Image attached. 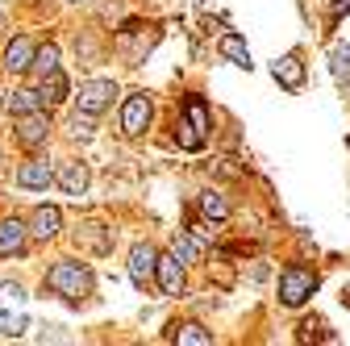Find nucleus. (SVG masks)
Returning <instances> with one entry per match:
<instances>
[{"label":"nucleus","mask_w":350,"mask_h":346,"mask_svg":"<svg viewBox=\"0 0 350 346\" xmlns=\"http://www.w3.org/2000/svg\"><path fill=\"white\" fill-rule=\"evenodd\" d=\"M171 254L180 258V263H200V254H204V242L196 238V234H175V242H171Z\"/></svg>","instance_id":"obj_16"},{"label":"nucleus","mask_w":350,"mask_h":346,"mask_svg":"<svg viewBox=\"0 0 350 346\" xmlns=\"http://www.w3.org/2000/svg\"><path fill=\"white\" fill-rule=\"evenodd\" d=\"M113 96H117V83L113 79H88V83H79V113H88V117H100L109 105H113Z\"/></svg>","instance_id":"obj_3"},{"label":"nucleus","mask_w":350,"mask_h":346,"mask_svg":"<svg viewBox=\"0 0 350 346\" xmlns=\"http://www.w3.org/2000/svg\"><path fill=\"white\" fill-rule=\"evenodd\" d=\"M329 13H334V17H342V13H350V0H329Z\"/></svg>","instance_id":"obj_26"},{"label":"nucleus","mask_w":350,"mask_h":346,"mask_svg":"<svg viewBox=\"0 0 350 346\" xmlns=\"http://www.w3.org/2000/svg\"><path fill=\"white\" fill-rule=\"evenodd\" d=\"M154 258H159V250H154L150 242H138L134 250H129V280H134L138 288L150 284V276H154Z\"/></svg>","instance_id":"obj_7"},{"label":"nucleus","mask_w":350,"mask_h":346,"mask_svg":"<svg viewBox=\"0 0 350 346\" xmlns=\"http://www.w3.org/2000/svg\"><path fill=\"white\" fill-rule=\"evenodd\" d=\"M59 188L67 192V196H83L88 192V184H92V176H88V167L83 163H63V171H59Z\"/></svg>","instance_id":"obj_14"},{"label":"nucleus","mask_w":350,"mask_h":346,"mask_svg":"<svg viewBox=\"0 0 350 346\" xmlns=\"http://www.w3.org/2000/svg\"><path fill=\"white\" fill-rule=\"evenodd\" d=\"M59 226H63V213H59L55 204H42V209H33V222H29V234H33V238L51 242V238L59 234Z\"/></svg>","instance_id":"obj_9"},{"label":"nucleus","mask_w":350,"mask_h":346,"mask_svg":"<svg viewBox=\"0 0 350 346\" xmlns=\"http://www.w3.org/2000/svg\"><path fill=\"white\" fill-rule=\"evenodd\" d=\"M342 305H346V309H350V284H346V288H342Z\"/></svg>","instance_id":"obj_27"},{"label":"nucleus","mask_w":350,"mask_h":346,"mask_svg":"<svg viewBox=\"0 0 350 346\" xmlns=\"http://www.w3.org/2000/svg\"><path fill=\"white\" fill-rule=\"evenodd\" d=\"M180 346H213V334L204 330V325H196V321H188V325H175V334H171Z\"/></svg>","instance_id":"obj_19"},{"label":"nucleus","mask_w":350,"mask_h":346,"mask_svg":"<svg viewBox=\"0 0 350 346\" xmlns=\"http://www.w3.org/2000/svg\"><path fill=\"white\" fill-rule=\"evenodd\" d=\"M71 138H92V117L79 113V109H75V117H71Z\"/></svg>","instance_id":"obj_24"},{"label":"nucleus","mask_w":350,"mask_h":346,"mask_svg":"<svg viewBox=\"0 0 350 346\" xmlns=\"http://www.w3.org/2000/svg\"><path fill=\"white\" fill-rule=\"evenodd\" d=\"M33 109H46V101H42V92L33 88H21L9 96V113H33Z\"/></svg>","instance_id":"obj_20"},{"label":"nucleus","mask_w":350,"mask_h":346,"mask_svg":"<svg viewBox=\"0 0 350 346\" xmlns=\"http://www.w3.org/2000/svg\"><path fill=\"white\" fill-rule=\"evenodd\" d=\"M46 288L67 296V300H79L88 288H92V271H88L83 263H75V258H63V263H55L46 271Z\"/></svg>","instance_id":"obj_1"},{"label":"nucleus","mask_w":350,"mask_h":346,"mask_svg":"<svg viewBox=\"0 0 350 346\" xmlns=\"http://www.w3.org/2000/svg\"><path fill=\"white\" fill-rule=\"evenodd\" d=\"M21 250H25V222L5 217V222H0V258H13Z\"/></svg>","instance_id":"obj_12"},{"label":"nucleus","mask_w":350,"mask_h":346,"mask_svg":"<svg viewBox=\"0 0 350 346\" xmlns=\"http://www.w3.org/2000/svg\"><path fill=\"white\" fill-rule=\"evenodd\" d=\"M346 142H350V138H346Z\"/></svg>","instance_id":"obj_29"},{"label":"nucleus","mask_w":350,"mask_h":346,"mask_svg":"<svg viewBox=\"0 0 350 346\" xmlns=\"http://www.w3.org/2000/svg\"><path fill=\"white\" fill-rule=\"evenodd\" d=\"M217 51H221L230 63L246 67V71L254 67V63H250V51H246V42H242V34H226V38H221V46H217Z\"/></svg>","instance_id":"obj_17"},{"label":"nucleus","mask_w":350,"mask_h":346,"mask_svg":"<svg viewBox=\"0 0 350 346\" xmlns=\"http://www.w3.org/2000/svg\"><path fill=\"white\" fill-rule=\"evenodd\" d=\"M154 276H159V288L167 296H180L184 292V263L175 254H159L154 258Z\"/></svg>","instance_id":"obj_6"},{"label":"nucleus","mask_w":350,"mask_h":346,"mask_svg":"<svg viewBox=\"0 0 350 346\" xmlns=\"http://www.w3.org/2000/svg\"><path fill=\"white\" fill-rule=\"evenodd\" d=\"M59 67V46H51V42H46V46H33V63H29V71H38V75H46V71H55Z\"/></svg>","instance_id":"obj_23"},{"label":"nucleus","mask_w":350,"mask_h":346,"mask_svg":"<svg viewBox=\"0 0 350 346\" xmlns=\"http://www.w3.org/2000/svg\"><path fill=\"white\" fill-rule=\"evenodd\" d=\"M200 213H204L208 222H226V217H230V204H226L221 192H204V196H200Z\"/></svg>","instance_id":"obj_21"},{"label":"nucleus","mask_w":350,"mask_h":346,"mask_svg":"<svg viewBox=\"0 0 350 346\" xmlns=\"http://www.w3.org/2000/svg\"><path fill=\"white\" fill-rule=\"evenodd\" d=\"M29 63H33V42H29V38H13L9 46H5V71L25 75Z\"/></svg>","instance_id":"obj_13"},{"label":"nucleus","mask_w":350,"mask_h":346,"mask_svg":"<svg viewBox=\"0 0 350 346\" xmlns=\"http://www.w3.org/2000/svg\"><path fill=\"white\" fill-rule=\"evenodd\" d=\"M271 75H275L280 88H288V92H300V88H304V63H300V55L275 59V63H271Z\"/></svg>","instance_id":"obj_8"},{"label":"nucleus","mask_w":350,"mask_h":346,"mask_svg":"<svg viewBox=\"0 0 350 346\" xmlns=\"http://www.w3.org/2000/svg\"><path fill=\"white\" fill-rule=\"evenodd\" d=\"M150 117H154V105H150V96H146V92H134V96H125V105H121V129H125L129 138L146 134Z\"/></svg>","instance_id":"obj_4"},{"label":"nucleus","mask_w":350,"mask_h":346,"mask_svg":"<svg viewBox=\"0 0 350 346\" xmlns=\"http://www.w3.org/2000/svg\"><path fill=\"white\" fill-rule=\"evenodd\" d=\"M184 125L192 129L196 138H208L213 117H208V105H204V96H188V101H184Z\"/></svg>","instance_id":"obj_10"},{"label":"nucleus","mask_w":350,"mask_h":346,"mask_svg":"<svg viewBox=\"0 0 350 346\" xmlns=\"http://www.w3.org/2000/svg\"><path fill=\"white\" fill-rule=\"evenodd\" d=\"M51 134V117L46 109H33V113H17V142L21 146H42Z\"/></svg>","instance_id":"obj_5"},{"label":"nucleus","mask_w":350,"mask_h":346,"mask_svg":"<svg viewBox=\"0 0 350 346\" xmlns=\"http://www.w3.org/2000/svg\"><path fill=\"white\" fill-rule=\"evenodd\" d=\"M0 300H21L25 305V288L21 284H0Z\"/></svg>","instance_id":"obj_25"},{"label":"nucleus","mask_w":350,"mask_h":346,"mask_svg":"<svg viewBox=\"0 0 350 346\" xmlns=\"http://www.w3.org/2000/svg\"><path fill=\"white\" fill-rule=\"evenodd\" d=\"M329 71L338 79L350 75V42H334V46H329Z\"/></svg>","instance_id":"obj_22"},{"label":"nucleus","mask_w":350,"mask_h":346,"mask_svg":"<svg viewBox=\"0 0 350 346\" xmlns=\"http://www.w3.org/2000/svg\"><path fill=\"white\" fill-rule=\"evenodd\" d=\"M42 101H46V105H59V101H67V79H63V71L55 67V71H46V75H42Z\"/></svg>","instance_id":"obj_18"},{"label":"nucleus","mask_w":350,"mask_h":346,"mask_svg":"<svg viewBox=\"0 0 350 346\" xmlns=\"http://www.w3.org/2000/svg\"><path fill=\"white\" fill-rule=\"evenodd\" d=\"M338 83H342V92H346V96H350V75H346V79H338Z\"/></svg>","instance_id":"obj_28"},{"label":"nucleus","mask_w":350,"mask_h":346,"mask_svg":"<svg viewBox=\"0 0 350 346\" xmlns=\"http://www.w3.org/2000/svg\"><path fill=\"white\" fill-rule=\"evenodd\" d=\"M317 284H321V280H317V271H309V267H300V263L284 267V271H280V305L300 309L304 300L317 292Z\"/></svg>","instance_id":"obj_2"},{"label":"nucleus","mask_w":350,"mask_h":346,"mask_svg":"<svg viewBox=\"0 0 350 346\" xmlns=\"http://www.w3.org/2000/svg\"><path fill=\"white\" fill-rule=\"evenodd\" d=\"M17 184H21V188H29V192H38V188H51V184H55V171H51V163L29 159V163L17 171Z\"/></svg>","instance_id":"obj_11"},{"label":"nucleus","mask_w":350,"mask_h":346,"mask_svg":"<svg viewBox=\"0 0 350 346\" xmlns=\"http://www.w3.org/2000/svg\"><path fill=\"white\" fill-rule=\"evenodd\" d=\"M25 313H21V300H0V334L5 338H17L25 334Z\"/></svg>","instance_id":"obj_15"}]
</instances>
